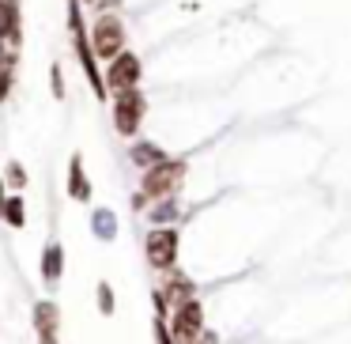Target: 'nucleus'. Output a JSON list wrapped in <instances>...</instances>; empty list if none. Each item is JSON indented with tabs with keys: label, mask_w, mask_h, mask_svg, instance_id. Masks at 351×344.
<instances>
[{
	"label": "nucleus",
	"mask_w": 351,
	"mask_h": 344,
	"mask_svg": "<svg viewBox=\"0 0 351 344\" xmlns=\"http://www.w3.org/2000/svg\"><path fill=\"white\" fill-rule=\"evenodd\" d=\"M69 38L72 49H76V61L84 69L87 84H91L95 99H110V87H106V72L99 69V54H95V42H91V27L84 19V0H69Z\"/></svg>",
	"instance_id": "nucleus-1"
},
{
	"label": "nucleus",
	"mask_w": 351,
	"mask_h": 344,
	"mask_svg": "<svg viewBox=\"0 0 351 344\" xmlns=\"http://www.w3.org/2000/svg\"><path fill=\"white\" fill-rule=\"evenodd\" d=\"M185 182V159H162L159 167L140 174V193H136V208L144 205H159V200L178 197Z\"/></svg>",
	"instance_id": "nucleus-2"
},
{
	"label": "nucleus",
	"mask_w": 351,
	"mask_h": 344,
	"mask_svg": "<svg viewBox=\"0 0 351 344\" xmlns=\"http://www.w3.org/2000/svg\"><path fill=\"white\" fill-rule=\"evenodd\" d=\"M91 42H95V54L99 61H117V57L129 49V31H125V19L117 12H99L91 23Z\"/></svg>",
	"instance_id": "nucleus-3"
},
{
	"label": "nucleus",
	"mask_w": 351,
	"mask_h": 344,
	"mask_svg": "<svg viewBox=\"0 0 351 344\" xmlns=\"http://www.w3.org/2000/svg\"><path fill=\"white\" fill-rule=\"evenodd\" d=\"M170 336L174 344H200L204 341V306H200L197 295L182 299V303L170 310Z\"/></svg>",
	"instance_id": "nucleus-4"
},
{
	"label": "nucleus",
	"mask_w": 351,
	"mask_h": 344,
	"mask_svg": "<svg viewBox=\"0 0 351 344\" xmlns=\"http://www.w3.org/2000/svg\"><path fill=\"white\" fill-rule=\"evenodd\" d=\"M110 110H114V129L121 137H136L140 125H144L147 114V99L140 87H129V91H114L110 95Z\"/></svg>",
	"instance_id": "nucleus-5"
},
{
	"label": "nucleus",
	"mask_w": 351,
	"mask_h": 344,
	"mask_svg": "<svg viewBox=\"0 0 351 344\" xmlns=\"http://www.w3.org/2000/svg\"><path fill=\"white\" fill-rule=\"evenodd\" d=\"M144 246H147V265L155 273H162V276L178 273V231L174 227H155Z\"/></svg>",
	"instance_id": "nucleus-6"
},
{
	"label": "nucleus",
	"mask_w": 351,
	"mask_h": 344,
	"mask_svg": "<svg viewBox=\"0 0 351 344\" xmlns=\"http://www.w3.org/2000/svg\"><path fill=\"white\" fill-rule=\"evenodd\" d=\"M140 76H144V65H140V57L132 54V49H125L117 61L106 65V87H110V95H114V91H129V87H140Z\"/></svg>",
	"instance_id": "nucleus-7"
},
{
	"label": "nucleus",
	"mask_w": 351,
	"mask_h": 344,
	"mask_svg": "<svg viewBox=\"0 0 351 344\" xmlns=\"http://www.w3.org/2000/svg\"><path fill=\"white\" fill-rule=\"evenodd\" d=\"M0 42H8L12 49L23 46V12H19V0H0Z\"/></svg>",
	"instance_id": "nucleus-8"
},
{
	"label": "nucleus",
	"mask_w": 351,
	"mask_h": 344,
	"mask_svg": "<svg viewBox=\"0 0 351 344\" xmlns=\"http://www.w3.org/2000/svg\"><path fill=\"white\" fill-rule=\"evenodd\" d=\"M57 325H61V314H57V306L49 303V299L34 303V329H38L42 344H57Z\"/></svg>",
	"instance_id": "nucleus-9"
},
{
	"label": "nucleus",
	"mask_w": 351,
	"mask_h": 344,
	"mask_svg": "<svg viewBox=\"0 0 351 344\" xmlns=\"http://www.w3.org/2000/svg\"><path fill=\"white\" fill-rule=\"evenodd\" d=\"M69 197L80 200V205L91 200V178H87L84 155H72V159H69Z\"/></svg>",
	"instance_id": "nucleus-10"
},
{
	"label": "nucleus",
	"mask_w": 351,
	"mask_h": 344,
	"mask_svg": "<svg viewBox=\"0 0 351 344\" xmlns=\"http://www.w3.org/2000/svg\"><path fill=\"white\" fill-rule=\"evenodd\" d=\"M12 84H16V49L0 42V102L12 99Z\"/></svg>",
	"instance_id": "nucleus-11"
},
{
	"label": "nucleus",
	"mask_w": 351,
	"mask_h": 344,
	"mask_svg": "<svg viewBox=\"0 0 351 344\" xmlns=\"http://www.w3.org/2000/svg\"><path fill=\"white\" fill-rule=\"evenodd\" d=\"M61 273H64V250H61V242H49L46 250H42V280L53 288V284L61 280Z\"/></svg>",
	"instance_id": "nucleus-12"
},
{
	"label": "nucleus",
	"mask_w": 351,
	"mask_h": 344,
	"mask_svg": "<svg viewBox=\"0 0 351 344\" xmlns=\"http://www.w3.org/2000/svg\"><path fill=\"white\" fill-rule=\"evenodd\" d=\"M132 163H136L140 170H152V167H159L162 159H170L167 152H162L159 144H152V140H136V144H132Z\"/></svg>",
	"instance_id": "nucleus-13"
},
{
	"label": "nucleus",
	"mask_w": 351,
	"mask_h": 344,
	"mask_svg": "<svg viewBox=\"0 0 351 344\" xmlns=\"http://www.w3.org/2000/svg\"><path fill=\"white\" fill-rule=\"evenodd\" d=\"M91 227H95V235H99L102 242H110V238L117 235V220H114V212H110V208H95V212H91Z\"/></svg>",
	"instance_id": "nucleus-14"
},
{
	"label": "nucleus",
	"mask_w": 351,
	"mask_h": 344,
	"mask_svg": "<svg viewBox=\"0 0 351 344\" xmlns=\"http://www.w3.org/2000/svg\"><path fill=\"white\" fill-rule=\"evenodd\" d=\"M0 220L8 223V227H23L27 223V205H23V193H12L8 205H4V212H0Z\"/></svg>",
	"instance_id": "nucleus-15"
},
{
	"label": "nucleus",
	"mask_w": 351,
	"mask_h": 344,
	"mask_svg": "<svg viewBox=\"0 0 351 344\" xmlns=\"http://www.w3.org/2000/svg\"><path fill=\"white\" fill-rule=\"evenodd\" d=\"M178 216V200H159V205H152V223L155 227H170V220Z\"/></svg>",
	"instance_id": "nucleus-16"
},
{
	"label": "nucleus",
	"mask_w": 351,
	"mask_h": 344,
	"mask_svg": "<svg viewBox=\"0 0 351 344\" xmlns=\"http://www.w3.org/2000/svg\"><path fill=\"white\" fill-rule=\"evenodd\" d=\"M4 178H8V185H12L16 193H23V185H27V167H23L19 159H12L8 170H4Z\"/></svg>",
	"instance_id": "nucleus-17"
},
{
	"label": "nucleus",
	"mask_w": 351,
	"mask_h": 344,
	"mask_svg": "<svg viewBox=\"0 0 351 344\" xmlns=\"http://www.w3.org/2000/svg\"><path fill=\"white\" fill-rule=\"evenodd\" d=\"M114 306H117V303H114V288L102 280V284H99V310H102V314H114Z\"/></svg>",
	"instance_id": "nucleus-18"
},
{
	"label": "nucleus",
	"mask_w": 351,
	"mask_h": 344,
	"mask_svg": "<svg viewBox=\"0 0 351 344\" xmlns=\"http://www.w3.org/2000/svg\"><path fill=\"white\" fill-rule=\"evenodd\" d=\"M155 341H159V344H174V336H170V325H162V318L155 321Z\"/></svg>",
	"instance_id": "nucleus-19"
},
{
	"label": "nucleus",
	"mask_w": 351,
	"mask_h": 344,
	"mask_svg": "<svg viewBox=\"0 0 351 344\" xmlns=\"http://www.w3.org/2000/svg\"><path fill=\"white\" fill-rule=\"evenodd\" d=\"M53 95L64 99V76H61V65H53Z\"/></svg>",
	"instance_id": "nucleus-20"
},
{
	"label": "nucleus",
	"mask_w": 351,
	"mask_h": 344,
	"mask_svg": "<svg viewBox=\"0 0 351 344\" xmlns=\"http://www.w3.org/2000/svg\"><path fill=\"white\" fill-rule=\"evenodd\" d=\"M4 205H8V178L0 174V212H4Z\"/></svg>",
	"instance_id": "nucleus-21"
},
{
	"label": "nucleus",
	"mask_w": 351,
	"mask_h": 344,
	"mask_svg": "<svg viewBox=\"0 0 351 344\" xmlns=\"http://www.w3.org/2000/svg\"><path fill=\"white\" fill-rule=\"evenodd\" d=\"M200 344H215V341H212V336H204V341H200Z\"/></svg>",
	"instance_id": "nucleus-22"
}]
</instances>
